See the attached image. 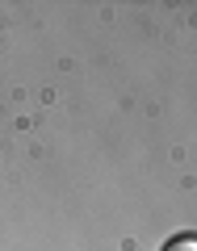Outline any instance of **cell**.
<instances>
[{
	"instance_id": "obj_1",
	"label": "cell",
	"mask_w": 197,
	"mask_h": 251,
	"mask_svg": "<svg viewBox=\"0 0 197 251\" xmlns=\"http://www.w3.org/2000/svg\"><path fill=\"white\" fill-rule=\"evenodd\" d=\"M164 251H197V234H176L164 243Z\"/></svg>"
}]
</instances>
